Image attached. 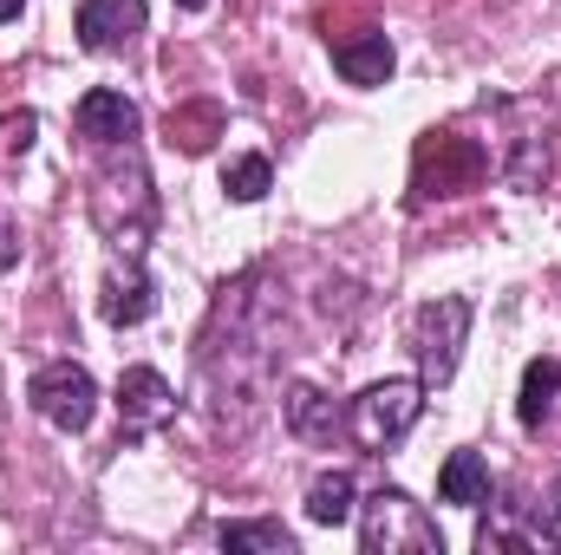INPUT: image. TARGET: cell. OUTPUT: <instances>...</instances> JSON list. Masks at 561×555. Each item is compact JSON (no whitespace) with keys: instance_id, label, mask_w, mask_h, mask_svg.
<instances>
[{"instance_id":"13","label":"cell","mask_w":561,"mask_h":555,"mask_svg":"<svg viewBox=\"0 0 561 555\" xmlns=\"http://www.w3.org/2000/svg\"><path fill=\"white\" fill-rule=\"evenodd\" d=\"M333 66H340V79L346 86H386L392 79V66H399V53H392V39L386 33H359V39H340L333 46Z\"/></svg>"},{"instance_id":"5","label":"cell","mask_w":561,"mask_h":555,"mask_svg":"<svg viewBox=\"0 0 561 555\" xmlns=\"http://www.w3.org/2000/svg\"><path fill=\"white\" fill-rule=\"evenodd\" d=\"M470 340V301L463 294H437L412 314V353H419V380L424 386H450L457 360Z\"/></svg>"},{"instance_id":"18","label":"cell","mask_w":561,"mask_h":555,"mask_svg":"<svg viewBox=\"0 0 561 555\" xmlns=\"http://www.w3.org/2000/svg\"><path fill=\"white\" fill-rule=\"evenodd\" d=\"M216 543L236 550V555H294V536L280 523H222Z\"/></svg>"},{"instance_id":"15","label":"cell","mask_w":561,"mask_h":555,"mask_svg":"<svg viewBox=\"0 0 561 555\" xmlns=\"http://www.w3.org/2000/svg\"><path fill=\"white\" fill-rule=\"evenodd\" d=\"M561 406V360L556 353H542V360H529L523 366V393H516V418H523V431H542Z\"/></svg>"},{"instance_id":"20","label":"cell","mask_w":561,"mask_h":555,"mask_svg":"<svg viewBox=\"0 0 561 555\" xmlns=\"http://www.w3.org/2000/svg\"><path fill=\"white\" fill-rule=\"evenodd\" d=\"M536 543L561 550V471H556V484H549V497H542V510H536Z\"/></svg>"},{"instance_id":"6","label":"cell","mask_w":561,"mask_h":555,"mask_svg":"<svg viewBox=\"0 0 561 555\" xmlns=\"http://www.w3.org/2000/svg\"><path fill=\"white\" fill-rule=\"evenodd\" d=\"M26 406L46 418L53 431L79 438V431L99 418V386H92V373H85V366H72V360H53V366H39V373L26 380Z\"/></svg>"},{"instance_id":"4","label":"cell","mask_w":561,"mask_h":555,"mask_svg":"<svg viewBox=\"0 0 561 555\" xmlns=\"http://www.w3.org/2000/svg\"><path fill=\"white\" fill-rule=\"evenodd\" d=\"M424 380H379V386H366L353 406H346V431L359 438V451H392L412 424H419V412H424Z\"/></svg>"},{"instance_id":"2","label":"cell","mask_w":561,"mask_h":555,"mask_svg":"<svg viewBox=\"0 0 561 555\" xmlns=\"http://www.w3.org/2000/svg\"><path fill=\"white\" fill-rule=\"evenodd\" d=\"M92 223L105 229L112 256H144L150 229H157V190L144 170L138 144H99V170H92Z\"/></svg>"},{"instance_id":"22","label":"cell","mask_w":561,"mask_h":555,"mask_svg":"<svg viewBox=\"0 0 561 555\" xmlns=\"http://www.w3.org/2000/svg\"><path fill=\"white\" fill-rule=\"evenodd\" d=\"M20 7H26V0H0V26H7V20H20Z\"/></svg>"},{"instance_id":"11","label":"cell","mask_w":561,"mask_h":555,"mask_svg":"<svg viewBox=\"0 0 561 555\" xmlns=\"http://www.w3.org/2000/svg\"><path fill=\"white\" fill-rule=\"evenodd\" d=\"M150 307H157V287L144 275V256H118L105 269V287H99V314L112 327H138V320H150Z\"/></svg>"},{"instance_id":"19","label":"cell","mask_w":561,"mask_h":555,"mask_svg":"<svg viewBox=\"0 0 561 555\" xmlns=\"http://www.w3.org/2000/svg\"><path fill=\"white\" fill-rule=\"evenodd\" d=\"M216 125H222V112H216V105L170 112V144H183V150L196 157V150H209V144H216Z\"/></svg>"},{"instance_id":"9","label":"cell","mask_w":561,"mask_h":555,"mask_svg":"<svg viewBox=\"0 0 561 555\" xmlns=\"http://www.w3.org/2000/svg\"><path fill=\"white\" fill-rule=\"evenodd\" d=\"M144 20H150L144 0H79V13H72L85 53H125L144 33Z\"/></svg>"},{"instance_id":"23","label":"cell","mask_w":561,"mask_h":555,"mask_svg":"<svg viewBox=\"0 0 561 555\" xmlns=\"http://www.w3.org/2000/svg\"><path fill=\"white\" fill-rule=\"evenodd\" d=\"M176 7H190V13H196V7H209V0H176Z\"/></svg>"},{"instance_id":"1","label":"cell","mask_w":561,"mask_h":555,"mask_svg":"<svg viewBox=\"0 0 561 555\" xmlns=\"http://www.w3.org/2000/svg\"><path fill=\"white\" fill-rule=\"evenodd\" d=\"M280 320L287 294L268 269H242L222 281L203 333H196V399L216 431L249 438L268 399H275V366H280Z\"/></svg>"},{"instance_id":"7","label":"cell","mask_w":561,"mask_h":555,"mask_svg":"<svg viewBox=\"0 0 561 555\" xmlns=\"http://www.w3.org/2000/svg\"><path fill=\"white\" fill-rule=\"evenodd\" d=\"M483 177H490V150H477L470 138L431 132V138L419 144V177H412L419 203H431V196H463V190H477Z\"/></svg>"},{"instance_id":"3","label":"cell","mask_w":561,"mask_h":555,"mask_svg":"<svg viewBox=\"0 0 561 555\" xmlns=\"http://www.w3.org/2000/svg\"><path fill=\"white\" fill-rule=\"evenodd\" d=\"M359 550L366 555H444V536H437L424 503H412L392 484H379L359 503Z\"/></svg>"},{"instance_id":"21","label":"cell","mask_w":561,"mask_h":555,"mask_svg":"<svg viewBox=\"0 0 561 555\" xmlns=\"http://www.w3.org/2000/svg\"><path fill=\"white\" fill-rule=\"evenodd\" d=\"M13 262H20V229H13V223H0V275H7Z\"/></svg>"},{"instance_id":"12","label":"cell","mask_w":561,"mask_h":555,"mask_svg":"<svg viewBox=\"0 0 561 555\" xmlns=\"http://www.w3.org/2000/svg\"><path fill=\"white\" fill-rule=\"evenodd\" d=\"M280 412H287V431H294V438H307V444H333V438L346 431V412H340L320 386H287Z\"/></svg>"},{"instance_id":"10","label":"cell","mask_w":561,"mask_h":555,"mask_svg":"<svg viewBox=\"0 0 561 555\" xmlns=\"http://www.w3.org/2000/svg\"><path fill=\"white\" fill-rule=\"evenodd\" d=\"M138 125H144L138 105H131L125 92H112V86H92V92H85V99L72 105V132L92 144V150H99V144H125V138H138Z\"/></svg>"},{"instance_id":"16","label":"cell","mask_w":561,"mask_h":555,"mask_svg":"<svg viewBox=\"0 0 561 555\" xmlns=\"http://www.w3.org/2000/svg\"><path fill=\"white\" fill-rule=\"evenodd\" d=\"M353 517H359V484H353L346 471H320V477L307 484V523L340 530V523H353Z\"/></svg>"},{"instance_id":"8","label":"cell","mask_w":561,"mask_h":555,"mask_svg":"<svg viewBox=\"0 0 561 555\" xmlns=\"http://www.w3.org/2000/svg\"><path fill=\"white\" fill-rule=\"evenodd\" d=\"M170 418H176L170 380H163L157 366H125V380H118V438L138 444V438H150V431L170 424Z\"/></svg>"},{"instance_id":"14","label":"cell","mask_w":561,"mask_h":555,"mask_svg":"<svg viewBox=\"0 0 561 555\" xmlns=\"http://www.w3.org/2000/svg\"><path fill=\"white\" fill-rule=\"evenodd\" d=\"M437 497L457 503V510H483V503L496 497V477H490V464H483L477 451H450L444 471H437Z\"/></svg>"},{"instance_id":"17","label":"cell","mask_w":561,"mask_h":555,"mask_svg":"<svg viewBox=\"0 0 561 555\" xmlns=\"http://www.w3.org/2000/svg\"><path fill=\"white\" fill-rule=\"evenodd\" d=\"M268 190H275V163H268V157L249 150V157L222 163V196H229V203H262Z\"/></svg>"}]
</instances>
